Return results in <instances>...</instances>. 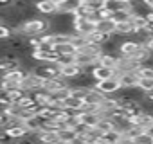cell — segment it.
<instances>
[{
  "label": "cell",
  "instance_id": "6da1fadb",
  "mask_svg": "<svg viewBox=\"0 0 153 144\" xmlns=\"http://www.w3.org/2000/svg\"><path fill=\"white\" fill-rule=\"evenodd\" d=\"M11 31H16L20 34L27 36V38L29 36H40V34H43V33L49 31V22L43 20V18H27L18 27H15Z\"/></svg>",
  "mask_w": 153,
  "mask_h": 144
},
{
  "label": "cell",
  "instance_id": "7a4b0ae2",
  "mask_svg": "<svg viewBox=\"0 0 153 144\" xmlns=\"http://www.w3.org/2000/svg\"><path fill=\"white\" fill-rule=\"evenodd\" d=\"M92 87H94V88H97L99 92L106 94V96H114V94L121 88L119 79H117V74H115V76H112V78H106V79L94 81V85H92Z\"/></svg>",
  "mask_w": 153,
  "mask_h": 144
},
{
  "label": "cell",
  "instance_id": "3957f363",
  "mask_svg": "<svg viewBox=\"0 0 153 144\" xmlns=\"http://www.w3.org/2000/svg\"><path fill=\"white\" fill-rule=\"evenodd\" d=\"M139 67H140V61H137L135 58L119 54L117 65H115V72H131V70H137Z\"/></svg>",
  "mask_w": 153,
  "mask_h": 144
},
{
  "label": "cell",
  "instance_id": "277c9868",
  "mask_svg": "<svg viewBox=\"0 0 153 144\" xmlns=\"http://www.w3.org/2000/svg\"><path fill=\"white\" fill-rule=\"evenodd\" d=\"M72 31L74 33H78L81 36H87L90 34L92 31H96V24L88 18H76L74 16V24H72Z\"/></svg>",
  "mask_w": 153,
  "mask_h": 144
},
{
  "label": "cell",
  "instance_id": "5b68a950",
  "mask_svg": "<svg viewBox=\"0 0 153 144\" xmlns=\"http://www.w3.org/2000/svg\"><path fill=\"white\" fill-rule=\"evenodd\" d=\"M142 49V43L140 42H137V40H123L121 43H119V54H123V56H131V58H135V54L139 52Z\"/></svg>",
  "mask_w": 153,
  "mask_h": 144
},
{
  "label": "cell",
  "instance_id": "8992f818",
  "mask_svg": "<svg viewBox=\"0 0 153 144\" xmlns=\"http://www.w3.org/2000/svg\"><path fill=\"white\" fill-rule=\"evenodd\" d=\"M88 72H90V76L94 78V81H99V79H106V78H112V76H115L117 72H115V68H108V67H103V65H92L90 68H88Z\"/></svg>",
  "mask_w": 153,
  "mask_h": 144
},
{
  "label": "cell",
  "instance_id": "52a82bcc",
  "mask_svg": "<svg viewBox=\"0 0 153 144\" xmlns=\"http://www.w3.org/2000/svg\"><path fill=\"white\" fill-rule=\"evenodd\" d=\"M117 79H119L121 88H133L139 83V74L135 70H131V72H117Z\"/></svg>",
  "mask_w": 153,
  "mask_h": 144
},
{
  "label": "cell",
  "instance_id": "ba28073f",
  "mask_svg": "<svg viewBox=\"0 0 153 144\" xmlns=\"http://www.w3.org/2000/svg\"><path fill=\"white\" fill-rule=\"evenodd\" d=\"M85 68H81L78 63H68V65H63V67H59V76L63 78V79H72V78H76V76H79L81 72H83Z\"/></svg>",
  "mask_w": 153,
  "mask_h": 144
},
{
  "label": "cell",
  "instance_id": "9c48e42d",
  "mask_svg": "<svg viewBox=\"0 0 153 144\" xmlns=\"http://www.w3.org/2000/svg\"><path fill=\"white\" fill-rule=\"evenodd\" d=\"M34 9L40 15H45V16H52V15L58 13V6L52 2V0H38L34 4Z\"/></svg>",
  "mask_w": 153,
  "mask_h": 144
},
{
  "label": "cell",
  "instance_id": "30bf717a",
  "mask_svg": "<svg viewBox=\"0 0 153 144\" xmlns=\"http://www.w3.org/2000/svg\"><path fill=\"white\" fill-rule=\"evenodd\" d=\"M56 133H58V142H65V144H72V142H76V139H78L76 130L74 128H68V126L58 128Z\"/></svg>",
  "mask_w": 153,
  "mask_h": 144
},
{
  "label": "cell",
  "instance_id": "8fae6325",
  "mask_svg": "<svg viewBox=\"0 0 153 144\" xmlns=\"http://www.w3.org/2000/svg\"><path fill=\"white\" fill-rule=\"evenodd\" d=\"M117 58H119V54H115V52H101L97 56V65H103V67H108V68H115Z\"/></svg>",
  "mask_w": 153,
  "mask_h": 144
},
{
  "label": "cell",
  "instance_id": "7c38bea8",
  "mask_svg": "<svg viewBox=\"0 0 153 144\" xmlns=\"http://www.w3.org/2000/svg\"><path fill=\"white\" fill-rule=\"evenodd\" d=\"M114 29H115V22L112 18H99L96 22V31L103 33V34H114Z\"/></svg>",
  "mask_w": 153,
  "mask_h": 144
},
{
  "label": "cell",
  "instance_id": "4fadbf2b",
  "mask_svg": "<svg viewBox=\"0 0 153 144\" xmlns=\"http://www.w3.org/2000/svg\"><path fill=\"white\" fill-rule=\"evenodd\" d=\"M97 142H106V144H115V142H121V131H119L117 128L108 130V131H103V133H99Z\"/></svg>",
  "mask_w": 153,
  "mask_h": 144
},
{
  "label": "cell",
  "instance_id": "5bb4252c",
  "mask_svg": "<svg viewBox=\"0 0 153 144\" xmlns=\"http://www.w3.org/2000/svg\"><path fill=\"white\" fill-rule=\"evenodd\" d=\"M105 9L110 13L119 11V9H131V2H124V0H105Z\"/></svg>",
  "mask_w": 153,
  "mask_h": 144
},
{
  "label": "cell",
  "instance_id": "9a60e30c",
  "mask_svg": "<svg viewBox=\"0 0 153 144\" xmlns=\"http://www.w3.org/2000/svg\"><path fill=\"white\" fill-rule=\"evenodd\" d=\"M81 99H78V97H74V96H67L63 101H59V105H61V108H67V110H70V112H78L79 108H81Z\"/></svg>",
  "mask_w": 153,
  "mask_h": 144
},
{
  "label": "cell",
  "instance_id": "2e32d148",
  "mask_svg": "<svg viewBox=\"0 0 153 144\" xmlns=\"http://www.w3.org/2000/svg\"><path fill=\"white\" fill-rule=\"evenodd\" d=\"M6 131H7V135H9L11 139H25V135L29 133L24 124H13V126L6 128Z\"/></svg>",
  "mask_w": 153,
  "mask_h": 144
},
{
  "label": "cell",
  "instance_id": "e0dca14e",
  "mask_svg": "<svg viewBox=\"0 0 153 144\" xmlns=\"http://www.w3.org/2000/svg\"><path fill=\"white\" fill-rule=\"evenodd\" d=\"M79 0H63V2L58 4V13H74L76 9L79 7Z\"/></svg>",
  "mask_w": 153,
  "mask_h": 144
},
{
  "label": "cell",
  "instance_id": "ac0fdd59",
  "mask_svg": "<svg viewBox=\"0 0 153 144\" xmlns=\"http://www.w3.org/2000/svg\"><path fill=\"white\" fill-rule=\"evenodd\" d=\"M133 31L130 20H123V22H115V29H114V34L117 36H130Z\"/></svg>",
  "mask_w": 153,
  "mask_h": 144
},
{
  "label": "cell",
  "instance_id": "d6986e66",
  "mask_svg": "<svg viewBox=\"0 0 153 144\" xmlns=\"http://www.w3.org/2000/svg\"><path fill=\"white\" fill-rule=\"evenodd\" d=\"M36 139L43 142H58V133L54 130H40L36 133Z\"/></svg>",
  "mask_w": 153,
  "mask_h": 144
},
{
  "label": "cell",
  "instance_id": "ffe728a7",
  "mask_svg": "<svg viewBox=\"0 0 153 144\" xmlns=\"http://www.w3.org/2000/svg\"><path fill=\"white\" fill-rule=\"evenodd\" d=\"M76 50H78V49H76L70 42H65V43H56L54 45V52L59 56V54H76Z\"/></svg>",
  "mask_w": 153,
  "mask_h": 144
},
{
  "label": "cell",
  "instance_id": "44dd1931",
  "mask_svg": "<svg viewBox=\"0 0 153 144\" xmlns=\"http://www.w3.org/2000/svg\"><path fill=\"white\" fill-rule=\"evenodd\" d=\"M130 15H131V9H119V11H114L110 18L114 22H123V20H130Z\"/></svg>",
  "mask_w": 153,
  "mask_h": 144
},
{
  "label": "cell",
  "instance_id": "7402d4cb",
  "mask_svg": "<svg viewBox=\"0 0 153 144\" xmlns=\"http://www.w3.org/2000/svg\"><path fill=\"white\" fill-rule=\"evenodd\" d=\"M137 87L146 94V92H151L153 90V78H139V83Z\"/></svg>",
  "mask_w": 153,
  "mask_h": 144
},
{
  "label": "cell",
  "instance_id": "603a6c76",
  "mask_svg": "<svg viewBox=\"0 0 153 144\" xmlns=\"http://www.w3.org/2000/svg\"><path fill=\"white\" fill-rule=\"evenodd\" d=\"M131 142H133V144H151V137L142 130V131H139L135 137H131Z\"/></svg>",
  "mask_w": 153,
  "mask_h": 144
},
{
  "label": "cell",
  "instance_id": "cb8c5ba5",
  "mask_svg": "<svg viewBox=\"0 0 153 144\" xmlns=\"http://www.w3.org/2000/svg\"><path fill=\"white\" fill-rule=\"evenodd\" d=\"M83 4H87V7L94 13V11H99L101 7H105V0H87Z\"/></svg>",
  "mask_w": 153,
  "mask_h": 144
},
{
  "label": "cell",
  "instance_id": "d4e9b609",
  "mask_svg": "<svg viewBox=\"0 0 153 144\" xmlns=\"http://www.w3.org/2000/svg\"><path fill=\"white\" fill-rule=\"evenodd\" d=\"M11 36V27L0 22V40H7Z\"/></svg>",
  "mask_w": 153,
  "mask_h": 144
},
{
  "label": "cell",
  "instance_id": "484cf974",
  "mask_svg": "<svg viewBox=\"0 0 153 144\" xmlns=\"http://www.w3.org/2000/svg\"><path fill=\"white\" fill-rule=\"evenodd\" d=\"M142 45H144L148 50H151V52H153V34H149V36L144 40V43H142Z\"/></svg>",
  "mask_w": 153,
  "mask_h": 144
},
{
  "label": "cell",
  "instance_id": "4316f807",
  "mask_svg": "<svg viewBox=\"0 0 153 144\" xmlns=\"http://www.w3.org/2000/svg\"><path fill=\"white\" fill-rule=\"evenodd\" d=\"M9 6H13V0H0V9L9 7Z\"/></svg>",
  "mask_w": 153,
  "mask_h": 144
},
{
  "label": "cell",
  "instance_id": "83f0119b",
  "mask_svg": "<svg viewBox=\"0 0 153 144\" xmlns=\"http://www.w3.org/2000/svg\"><path fill=\"white\" fill-rule=\"evenodd\" d=\"M144 131H146V133H148V135L151 137V140H153V122H149V124H148V126L144 128Z\"/></svg>",
  "mask_w": 153,
  "mask_h": 144
},
{
  "label": "cell",
  "instance_id": "f1b7e54d",
  "mask_svg": "<svg viewBox=\"0 0 153 144\" xmlns=\"http://www.w3.org/2000/svg\"><path fill=\"white\" fill-rule=\"evenodd\" d=\"M52 2H54V4H56V6H58V4H59V2H63V0H52Z\"/></svg>",
  "mask_w": 153,
  "mask_h": 144
},
{
  "label": "cell",
  "instance_id": "f546056e",
  "mask_svg": "<svg viewBox=\"0 0 153 144\" xmlns=\"http://www.w3.org/2000/svg\"><path fill=\"white\" fill-rule=\"evenodd\" d=\"M79 2H81V4H83V2H87V0H79Z\"/></svg>",
  "mask_w": 153,
  "mask_h": 144
}]
</instances>
